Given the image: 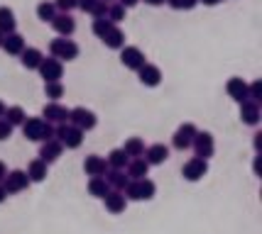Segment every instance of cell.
<instances>
[{"label":"cell","mask_w":262,"mask_h":234,"mask_svg":"<svg viewBox=\"0 0 262 234\" xmlns=\"http://www.w3.org/2000/svg\"><path fill=\"white\" fill-rule=\"evenodd\" d=\"M167 3H169V8H174V10H191V8H196L199 0H167Z\"/></svg>","instance_id":"cell-37"},{"label":"cell","mask_w":262,"mask_h":234,"mask_svg":"<svg viewBox=\"0 0 262 234\" xmlns=\"http://www.w3.org/2000/svg\"><path fill=\"white\" fill-rule=\"evenodd\" d=\"M5 198H8V193H5V188H3V186H0V205H3V202H5Z\"/></svg>","instance_id":"cell-48"},{"label":"cell","mask_w":262,"mask_h":234,"mask_svg":"<svg viewBox=\"0 0 262 234\" xmlns=\"http://www.w3.org/2000/svg\"><path fill=\"white\" fill-rule=\"evenodd\" d=\"M69 122L81 132H89L96 127L98 120H96V112L89 110V108H74V110H69Z\"/></svg>","instance_id":"cell-4"},{"label":"cell","mask_w":262,"mask_h":234,"mask_svg":"<svg viewBox=\"0 0 262 234\" xmlns=\"http://www.w3.org/2000/svg\"><path fill=\"white\" fill-rule=\"evenodd\" d=\"M39 76L45 78V83H54V81H61L64 76V64L54 59V56H49V59H42V64H39Z\"/></svg>","instance_id":"cell-6"},{"label":"cell","mask_w":262,"mask_h":234,"mask_svg":"<svg viewBox=\"0 0 262 234\" xmlns=\"http://www.w3.org/2000/svg\"><path fill=\"white\" fill-rule=\"evenodd\" d=\"M105 20H111L113 24L123 22V20H125V8H123V5H111V8H108V15H105Z\"/></svg>","instance_id":"cell-35"},{"label":"cell","mask_w":262,"mask_h":234,"mask_svg":"<svg viewBox=\"0 0 262 234\" xmlns=\"http://www.w3.org/2000/svg\"><path fill=\"white\" fill-rule=\"evenodd\" d=\"M54 139V124L45 122V127H42V134H39V142H52Z\"/></svg>","instance_id":"cell-40"},{"label":"cell","mask_w":262,"mask_h":234,"mask_svg":"<svg viewBox=\"0 0 262 234\" xmlns=\"http://www.w3.org/2000/svg\"><path fill=\"white\" fill-rule=\"evenodd\" d=\"M208 173V161H204V159H189L186 164L182 166V176L186 180H191V183H196V180H201Z\"/></svg>","instance_id":"cell-10"},{"label":"cell","mask_w":262,"mask_h":234,"mask_svg":"<svg viewBox=\"0 0 262 234\" xmlns=\"http://www.w3.org/2000/svg\"><path fill=\"white\" fill-rule=\"evenodd\" d=\"M103 202H105V210L108 212H113V215H118V212H123L125 210V195L120 193V190H108L105 193V198H103Z\"/></svg>","instance_id":"cell-19"},{"label":"cell","mask_w":262,"mask_h":234,"mask_svg":"<svg viewBox=\"0 0 262 234\" xmlns=\"http://www.w3.org/2000/svg\"><path fill=\"white\" fill-rule=\"evenodd\" d=\"M226 90H228V95L233 98L235 102H245L248 100V83L243 81V78H230L228 86H226Z\"/></svg>","instance_id":"cell-20"},{"label":"cell","mask_w":262,"mask_h":234,"mask_svg":"<svg viewBox=\"0 0 262 234\" xmlns=\"http://www.w3.org/2000/svg\"><path fill=\"white\" fill-rule=\"evenodd\" d=\"M76 5H79V0H54V8H57V10H61V12H67V15L74 10Z\"/></svg>","instance_id":"cell-38"},{"label":"cell","mask_w":262,"mask_h":234,"mask_svg":"<svg viewBox=\"0 0 262 234\" xmlns=\"http://www.w3.org/2000/svg\"><path fill=\"white\" fill-rule=\"evenodd\" d=\"M111 190V186L105 183V178H91L89 180V193L93 198H105V193Z\"/></svg>","instance_id":"cell-32"},{"label":"cell","mask_w":262,"mask_h":234,"mask_svg":"<svg viewBox=\"0 0 262 234\" xmlns=\"http://www.w3.org/2000/svg\"><path fill=\"white\" fill-rule=\"evenodd\" d=\"M27 178H30V183H42V180L47 178V164H42L39 159H34L32 164L27 166Z\"/></svg>","instance_id":"cell-27"},{"label":"cell","mask_w":262,"mask_h":234,"mask_svg":"<svg viewBox=\"0 0 262 234\" xmlns=\"http://www.w3.org/2000/svg\"><path fill=\"white\" fill-rule=\"evenodd\" d=\"M147 173H149V164L145 161V159H133L130 164H127V178L130 180H142V178H147Z\"/></svg>","instance_id":"cell-22"},{"label":"cell","mask_w":262,"mask_h":234,"mask_svg":"<svg viewBox=\"0 0 262 234\" xmlns=\"http://www.w3.org/2000/svg\"><path fill=\"white\" fill-rule=\"evenodd\" d=\"M5 173H8V168H5V164H3V161H0V180L5 178Z\"/></svg>","instance_id":"cell-47"},{"label":"cell","mask_w":262,"mask_h":234,"mask_svg":"<svg viewBox=\"0 0 262 234\" xmlns=\"http://www.w3.org/2000/svg\"><path fill=\"white\" fill-rule=\"evenodd\" d=\"M260 142H262V134L257 132L255 134V149H257V151H260Z\"/></svg>","instance_id":"cell-46"},{"label":"cell","mask_w":262,"mask_h":234,"mask_svg":"<svg viewBox=\"0 0 262 234\" xmlns=\"http://www.w3.org/2000/svg\"><path fill=\"white\" fill-rule=\"evenodd\" d=\"M115 24L111 22V20H105V17H101V20H93V24H91V30H93V34H96V37H105V34L111 32V30H113Z\"/></svg>","instance_id":"cell-34"},{"label":"cell","mask_w":262,"mask_h":234,"mask_svg":"<svg viewBox=\"0 0 262 234\" xmlns=\"http://www.w3.org/2000/svg\"><path fill=\"white\" fill-rule=\"evenodd\" d=\"M20 56H23L20 61H23V66L27 68V71H34V68H39L42 59H45V56H42V51H39V49H34V46H27V49H25Z\"/></svg>","instance_id":"cell-24"},{"label":"cell","mask_w":262,"mask_h":234,"mask_svg":"<svg viewBox=\"0 0 262 234\" xmlns=\"http://www.w3.org/2000/svg\"><path fill=\"white\" fill-rule=\"evenodd\" d=\"M83 171H86V176H91V178H103V176L108 173V161L98 154H91L83 159Z\"/></svg>","instance_id":"cell-11"},{"label":"cell","mask_w":262,"mask_h":234,"mask_svg":"<svg viewBox=\"0 0 262 234\" xmlns=\"http://www.w3.org/2000/svg\"><path fill=\"white\" fill-rule=\"evenodd\" d=\"M240 120L245 124H250V127H255L260 122V102H252V100L240 102Z\"/></svg>","instance_id":"cell-17"},{"label":"cell","mask_w":262,"mask_h":234,"mask_svg":"<svg viewBox=\"0 0 262 234\" xmlns=\"http://www.w3.org/2000/svg\"><path fill=\"white\" fill-rule=\"evenodd\" d=\"M145 3H147V5H152V8H157V5H164L167 0H145Z\"/></svg>","instance_id":"cell-44"},{"label":"cell","mask_w":262,"mask_h":234,"mask_svg":"<svg viewBox=\"0 0 262 234\" xmlns=\"http://www.w3.org/2000/svg\"><path fill=\"white\" fill-rule=\"evenodd\" d=\"M194 151H196V159H204V161H208L211 156H213V151H216V142H213V134L211 132H199L194 137Z\"/></svg>","instance_id":"cell-7"},{"label":"cell","mask_w":262,"mask_h":234,"mask_svg":"<svg viewBox=\"0 0 262 234\" xmlns=\"http://www.w3.org/2000/svg\"><path fill=\"white\" fill-rule=\"evenodd\" d=\"M15 24H17V20H15V12H12V8H8V5H0V32H3V34H12V32H15Z\"/></svg>","instance_id":"cell-25"},{"label":"cell","mask_w":262,"mask_h":234,"mask_svg":"<svg viewBox=\"0 0 262 234\" xmlns=\"http://www.w3.org/2000/svg\"><path fill=\"white\" fill-rule=\"evenodd\" d=\"M91 15L96 17V20H101V17L108 15V5H105V0H98V3H96V8L91 10Z\"/></svg>","instance_id":"cell-39"},{"label":"cell","mask_w":262,"mask_h":234,"mask_svg":"<svg viewBox=\"0 0 262 234\" xmlns=\"http://www.w3.org/2000/svg\"><path fill=\"white\" fill-rule=\"evenodd\" d=\"M137 3H140V0H120L118 5H123V8H125V10H127V8H135Z\"/></svg>","instance_id":"cell-43"},{"label":"cell","mask_w":262,"mask_h":234,"mask_svg":"<svg viewBox=\"0 0 262 234\" xmlns=\"http://www.w3.org/2000/svg\"><path fill=\"white\" fill-rule=\"evenodd\" d=\"M45 95L49 98L52 102H59V98L64 95V86L61 81H54V83H45Z\"/></svg>","instance_id":"cell-33"},{"label":"cell","mask_w":262,"mask_h":234,"mask_svg":"<svg viewBox=\"0 0 262 234\" xmlns=\"http://www.w3.org/2000/svg\"><path fill=\"white\" fill-rule=\"evenodd\" d=\"M42 127H45V120H42V117H27V120L23 122L25 139H30V142H39Z\"/></svg>","instance_id":"cell-21"},{"label":"cell","mask_w":262,"mask_h":234,"mask_svg":"<svg viewBox=\"0 0 262 234\" xmlns=\"http://www.w3.org/2000/svg\"><path fill=\"white\" fill-rule=\"evenodd\" d=\"M142 159L147 161L149 166H160V164H164V161L169 159V146H164V144H152V146H147Z\"/></svg>","instance_id":"cell-15"},{"label":"cell","mask_w":262,"mask_h":234,"mask_svg":"<svg viewBox=\"0 0 262 234\" xmlns=\"http://www.w3.org/2000/svg\"><path fill=\"white\" fill-rule=\"evenodd\" d=\"M108 168H118V171H125V166L130 164V159L125 156V151L123 149H113L111 154H108Z\"/></svg>","instance_id":"cell-30"},{"label":"cell","mask_w":262,"mask_h":234,"mask_svg":"<svg viewBox=\"0 0 262 234\" xmlns=\"http://www.w3.org/2000/svg\"><path fill=\"white\" fill-rule=\"evenodd\" d=\"M61 151H64V146L59 144L57 139H52V142H42V146H39V161L42 164H54L59 156H61Z\"/></svg>","instance_id":"cell-14"},{"label":"cell","mask_w":262,"mask_h":234,"mask_svg":"<svg viewBox=\"0 0 262 234\" xmlns=\"http://www.w3.org/2000/svg\"><path fill=\"white\" fill-rule=\"evenodd\" d=\"M157 193V186L152 183L149 178H142V180H130L123 190L125 200H152Z\"/></svg>","instance_id":"cell-1"},{"label":"cell","mask_w":262,"mask_h":234,"mask_svg":"<svg viewBox=\"0 0 262 234\" xmlns=\"http://www.w3.org/2000/svg\"><path fill=\"white\" fill-rule=\"evenodd\" d=\"M137 76H140V83L147 86V88H157L162 83V71L155 64H145V66L137 71Z\"/></svg>","instance_id":"cell-13"},{"label":"cell","mask_w":262,"mask_h":234,"mask_svg":"<svg viewBox=\"0 0 262 234\" xmlns=\"http://www.w3.org/2000/svg\"><path fill=\"white\" fill-rule=\"evenodd\" d=\"M3 117H5V102L0 100V120H3Z\"/></svg>","instance_id":"cell-49"},{"label":"cell","mask_w":262,"mask_h":234,"mask_svg":"<svg viewBox=\"0 0 262 234\" xmlns=\"http://www.w3.org/2000/svg\"><path fill=\"white\" fill-rule=\"evenodd\" d=\"M105 178V183L111 186V190H125V186L130 183V178L125 176V171H118V168H108V173L103 176Z\"/></svg>","instance_id":"cell-23"},{"label":"cell","mask_w":262,"mask_h":234,"mask_svg":"<svg viewBox=\"0 0 262 234\" xmlns=\"http://www.w3.org/2000/svg\"><path fill=\"white\" fill-rule=\"evenodd\" d=\"M3 188H5V193H23V190L30 188V178H27L25 171L15 168V171H10V173H5Z\"/></svg>","instance_id":"cell-8"},{"label":"cell","mask_w":262,"mask_h":234,"mask_svg":"<svg viewBox=\"0 0 262 234\" xmlns=\"http://www.w3.org/2000/svg\"><path fill=\"white\" fill-rule=\"evenodd\" d=\"M96 3H98V0H79V5H76V8H81L83 12H91L93 8H96Z\"/></svg>","instance_id":"cell-42"},{"label":"cell","mask_w":262,"mask_h":234,"mask_svg":"<svg viewBox=\"0 0 262 234\" xmlns=\"http://www.w3.org/2000/svg\"><path fill=\"white\" fill-rule=\"evenodd\" d=\"M42 117H47L45 122L49 124H64L69 122V108L59 105V102H47L42 108Z\"/></svg>","instance_id":"cell-12"},{"label":"cell","mask_w":262,"mask_h":234,"mask_svg":"<svg viewBox=\"0 0 262 234\" xmlns=\"http://www.w3.org/2000/svg\"><path fill=\"white\" fill-rule=\"evenodd\" d=\"M52 27L57 30V34H61V37L67 39V37H71V34H74L76 22H74V17H71V15H67V12H57V17L52 20Z\"/></svg>","instance_id":"cell-16"},{"label":"cell","mask_w":262,"mask_h":234,"mask_svg":"<svg viewBox=\"0 0 262 234\" xmlns=\"http://www.w3.org/2000/svg\"><path fill=\"white\" fill-rule=\"evenodd\" d=\"M0 49H5V51H8V54H12V56H20L25 51V37H23V34H17V32L5 34V37H3V44H0Z\"/></svg>","instance_id":"cell-18"},{"label":"cell","mask_w":262,"mask_h":234,"mask_svg":"<svg viewBox=\"0 0 262 234\" xmlns=\"http://www.w3.org/2000/svg\"><path fill=\"white\" fill-rule=\"evenodd\" d=\"M3 37H5V34H3V32H0V44H3Z\"/></svg>","instance_id":"cell-50"},{"label":"cell","mask_w":262,"mask_h":234,"mask_svg":"<svg viewBox=\"0 0 262 234\" xmlns=\"http://www.w3.org/2000/svg\"><path fill=\"white\" fill-rule=\"evenodd\" d=\"M248 100H252V102H260L262 100V83H260V81H255V83H250V86H248Z\"/></svg>","instance_id":"cell-36"},{"label":"cell","mask_w":262,"mask_h":234,"mask_svg":"<svg viewBox=\"0 0 262 234\" xmlns=\"http://www.w3.org/2000/svg\"><path fill=\"white\" fill-rule=\"evenodd\" d=\"M37 17H39L42 22H52V20L57 17V8H54V3L42 0V3L37 5Z\"/></svg>","instance_id":"cell-31"},{"label":"cell","mask_w":262,"mask_h":234,"mask_svg":"<svg viewBox=\"0 0 262 234\" xmlns=\"http://www.w3.org/2000/svg\"><path fill=\"white\" fill-rule=\"evenodd\" d=\"M123 151H125L127 159H142L145 156V142L140 137H130L123 146Z\"/></svg>","instance_id":"cell-26"},{"label":"cell","mask_w":262,"mask_h":234,"mask_svg":"<svg viewBox=\"0 0 262 234\" xmlns=\"http://www.w3.org/2000/svg\"><path fill=\"white\" fill-rule=\"evenodd\" d=\"M199 3H204V5H208V8H213V5L223 3V0H199Z\"/></svg>","instance_id":"cell-45"},{"label":"cell","mask_w":262,"mask_h":234,"mask_svg":"<svg viewBox=\"0 0 262 234\" xmlns=\"http://www.w3.org/2000/svg\"><path fill=\"white\" fill-rule=\"evenodd\" d=\"M49 51H52V56L59 59V61H74V59L79 56V44H76L74 39H52Z\"/></svg>","instance_id":"cell-3"},{"label":"cell","mask_w":262,"mask_h":234,"mask_svg":"<svg viewBox=\"0 0 262 234\" xmlns=\"http://www.w3.org/2000/svg\"><path fill=\"white\" fill-rule=\"evenodd\" d=\"M12 137V124H8L5 120H0V142H8Z\"/></svg>","instance_id":"cell-41"},{"label":"cell","mask_w":262,"mask_h":234,"mask_svg":"<svg viewBox=\"0 0 262 234\" xmlns=\"http://www.w3.org/2000/svg\"><path fill=\"white\" fill-rule=\"evenodd\" d=\"M8 124H12V127H23V122L27 120V115H25V110L20 108V105H12V108H5V117H3Z\"/></svg>","instance_id":"cell-29"},{"label":"cell","mask_w":262,"mask_h":234,"mask_svg":"<svg viewBox=\"0 0 262 234\" xmlns=\"http://www.w3.org/2000/svg\"><path fill=\"white\" fill-rule=\"evenodd\" d=\"M103 44L108 46V49H123L125 46V32L120 27H113L111 32L103 37Z\"/></svg>","instance_id":"cell-28"},{"label":"cell","mask_w":262,"mask_h":234,"mask_svg":"<svg viewBox=\"0 0 262 234\" xmlns=\"http://www.w3.org/2000/svg\"><path fill=\"white\" fill-rule=\"evenodd\" d=\"M54 139H57L61 146H67V149H79L83 144V132L76 129L74 124H59L54 127Z\"/></svg>","instance_id":"cell-2"},{"label":"cell","mask_w":262,"mask_h":234,"mask_svg":"<svg viewBox=\"0 0 262 234\" xmlns=\"http://www.w3.org/2000/svg\"><path fill=\"white\" fill-rule=\"evenodd\" d=\"M120 61H123V66L130 68V71H140V68L147 64L140 46H123V49H120Z\"/></svg>","instance_id":"cell-9"},{"label":"cell","mask_w":262,"mask_h":234,"mask_svg":"<svg viewBox=\"0 0 262 234\" xmlns=\"http://www.w3.org/2000/svg\"><path fill=\"white\" fill-rule=\"evenodd\" d=\"M199 134V129H196V124L191 122H184L177 132H174V137H171V146L177 149V151H186L189 146L194 144V137Z\"/></svg>","instance_id":"cell-5"}]
</instances>
